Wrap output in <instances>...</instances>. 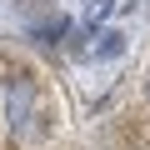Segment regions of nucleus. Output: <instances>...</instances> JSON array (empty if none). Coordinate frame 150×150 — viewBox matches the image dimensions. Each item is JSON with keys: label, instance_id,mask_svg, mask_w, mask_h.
I'll return each instance as SVG.
<instances>
[{"label": "nucleus", "instance_id": "f257e3e1", "mask_svg": "<svg viewBox=\"0 0 150 150\" xmlns=\"http://www.w3.org/2000/svg\"><path fill=\"white\" fill-rule=\"evenodd\" d=\"M0 75H5V95H10V115H15V125H20V115H25L30 95L40 90V80H35V70H30L25 60H15V55H5V60H0Z\"/></svg>", "mask_w": 150, "mask_h": 150}, {"label": "nucleus", "instance_id": "7ed1b4c3", "mask_svg": "<svg viewBox=\"0 0 150 150\" xmlns=\"http://www.w3.org/2000/svg\"><path fill=\"white\" fill-rule=\"evenodd\" d=\"M145 95H150V75H145Z\"/></svg>", "mask_w": 150, "mask_h": 150}, {"label": "nucleus", "instance_id": "f03ea898", "mask_svg": "<svg viewBox=\"0 0 150 150\" xmlns=\"http://www.w3.org/2000/svg\"><path fill=\"white\" fill-rule=\"evenodd\" d=\"M120 50H125V35H115V30H110V35H100V45H95V55H100V60H115Z\"/></svg>", "mask_w": 150, "mask_h": 150}]
</instances>
